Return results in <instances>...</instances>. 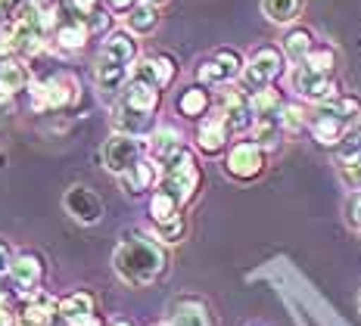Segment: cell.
<instances>
[{
    "instance_id": "cell-1",
    "label": "cell",
    "mask_w": 361,
    "mask_h": 326,
    "mask_svg": "<svg viewBox=\"0 0 361 326\" xmlns=\"http://www.w3.org/2000/svg\"><path fill=\"white\" fill-rule=\"evenodd\" d=\"M165 264H169L165 249L144 233H125L122 242L116 246V255H112V268L128 286L156 283L165 274Z\"/></svg>"
},
{
    "instance_id": "cell-2",
    "label": "cell",
    "mask_w": 361,
    "mask_h": 326,
    "mask_svg": "<svg viewBox=\"0 0 361 326\" xmlns=\"http://www.w3.org/2000/svg\"><path fill=\"white\" fill-rule=\"evenodd\" d=\"M197 187H200V168H197V158H193L190 149H178L175 156L162 162V187L159 189L171 193L180 206L193 199Z\"/></svg>"
},
{
    "instance_id": "cell-3",
    "label": "cell",
    "mask_w": 361,
    "mask_h": 326,
    "mask_svg": "<svg viewBox=\"0 0 361 326\" xmlns=\"http://www.w3.org/2000/svg\"><path fill=\"white\" fill-rule=\"evenodd\" d=\"M140 158H144V143H140V137H131V134H112L106 146H103V168L112 171L116 177L128 174Z\"/></svg>"
},
{
    "instance_id": "cell-4",
    "label": "cell",
    "mask_w": 361,
    "mask_h": 326,
    "mask_svg": "<svg viewBox=\"0 0 361 326\" xmlns=\"http://www.w3.org/2000/svg\"><path fill=\"white\" fill-rule=\"evenodd\" d=\"M281 72H283V53L277 47H259L250 56V63H246V69H243L240 78H243L246 90L255 94V90L268 87Z\"/></svg>"
},
{
    "instance_id": "cell-5",
    "label": "cell",
    "mask_w": 361,
    "mask_h": 326,
    "mask_svg": "<svg viewBox=\"0 0 361 326\" xmlns=\"http://www.w3.org/2000/svg\"><path fill=\"white\" fill-rule=\"evenodd\" d=\"M290 84L293 90H296L299 96H305V100H312V103H330L334 96H340L336 94V81L330 78V75L324 72H318V69H312L308 63H299L296 69L290 72Z\"/></svg>"
},
{
    "instance_id": "cell-6",
    "label": "cell",
    "mask_w": 361,
    "mask_h": 326,
    "mask_svg": "<svg viewBox=\"0 0 361 326\" xmlns=\"http://www.w3.org/2000/svg\"><path fill=\"white\" fill-rule=\"evenodd\" d=\"M246 69V63L240 59L237 50H215L212 59L200 63L197 81L200 84H231L234 78H240Z\"/></svg>"
},
{
    "instance_id": "cell-7",
    "label": "cell",
    "mask_w": 361,
    "mask_h": 326,
    "mask_svg": "<svg viewBox=\"0 0 361 326\" xmlns=\"http://www.w3.org/2000/svg\"><path fill=\"white\" fill-rule=\"evenodd\" d=\"M224 171L234 180H255L265 171V149H262L259 143H237L228 153Z\"/></svg>"
},
{
    "instance_id": "cell-8",
    "label": "cell",
    "mask_w": 361,
    "mask_h": 326,
    "mask_svg": "<svg viewBox=\"0 0 361 326\" xmlns=\"http://www.w3.org/2000/svg\"><path fill=\"white\" fill-rule=\"evenodd\" d=\"M63 206H66V211H69L75 221L87 224V227L97 224L103 218V199L90 187H85V184H75V187L66 189Z\"/></svg>"
},
{
    "instance_id": "cell-9",
    "label": "cell",
    "mask_w": 361,
    "mask_h": 326,
    "mask_svg": "<svg viewBox=\"0 0 361 326\" xmlns=\"http://www.w3.org/2000/svg\"><path fill=\"white\" fill-rule=\"evenodd\" d=\"M59 317V301L47 292H25V301L19 308V326H54Z\"/></svg>"
},
{
    "instance_id": "cell-10",
    "label": "cell",
    "mask_w": 361,
    "mask_h": 326,
    "mask_svg": "<svg viewBox=\"0 0 361 326\" xmlns=\"http://www.w3.org/2000/svg\"><path fill=\"white\" fill-rule=\"evenodd\" d=\"M221 115H224V125H228L231 134H243L255 125V115H252V106H250V96L240 94V90H224L221 96Z\"/></svg>"
},
{
    "instance_id": "cell-11",
    "label": "cell",
    "mask_w": 361,
    "mask_h": 326,
    "mask_svg": "<svg viewBox=\"0 0 361 326\" xmlns=\"http://www.w3.org/2000/svg\"><path fill=\"white\" fill-rule=\"evenodd\" d=\"M10 277L22 292H35L44 280V258L37 252H19L16 258H13Z\"/></svg>"
},
{
    "instance_id": "cell-12",
    "label": "cell",
    "mask_w": 361,
    "mask_h": 326,
    "mask_svg": "<svg viewBox=\"0 0 361 326\" xmlns=\"http://www.w3.org/2000/svg\"><path fill=\"white\" fill-rule=\"evenodd\" d=\"M100 63H112V65H125V69H134L137 63V41H134L128 32H116L106 37L100 50Z\"/></svg>"
},
{
    "instance_id": "cell-13",
    "label": "cell",
    "mask_w": 361,
    "mask_h": 326,
    "mask_svg": "<svg viewBox=\"0 0 361 326\" xmlns=\"http://www.w3.org/2000/svg\"><path fill=\"white\" fill-rule=\"evenodd\" d=\"M228 125H224V115H209L202 118V125L197 127V146L202 149L206 156H218L224 146H228Z\"/></svg>"
},
{
    "instance_id": "cell-14",
    "label": "cell",
    "mask_w": 361,
    "mask_h": 326,
    "mask_svg": "<svg viewBox=\"0 0 361 326\" xmlns=\"http://www.w3.org/2000/svg\"><path fill=\"white\" fill-rule=\"evenodd\" d=\"M171 326H212V314H209V305L202 299H178L175 308H171Z\"/></svg>"
},
{
    "instance_id": "cell-15",
    "label": "cell",
    "mask_w": 361,
    "mask_h": 326,
    "mask_svg": "<svg viewBox=\"0 0 361 326\" xmlns=\"http://www.w3.org/2000/svg\"><path fill=\"white\" fill-rule=\"evenodd\" d=\"M112 125H116L118 134H131V137H144V134L153 127V115L149 112H140L134 106H128L125 100L116 106V115H112Z\"/></svg>"
},
{
    "instance_id": "cell-16",
    "label": "cell",
    "mask_w": 361,
    "mask_h": 326,
    "mask_svg": "<svg viewBox=\"0 0 361 326\" xmlns=\"http://www.w3.org/2000/svg\"><path fill=\"white\" fill-rule=\"evenodd\" d=\"M162 174V165L159 162H153V158H140L137 165H134L128 174H122V187H125V193H131V196H140L144 189H149L156 184V177Z\"/></svg>"
},
{
    "instance_id": "cell-17",
    "label": "cell",
    "mask_w": 361,
    "mask_h": 326,
    "mask_svg": "<svg viewBox=\"0 0 361 326\" xmlns=\"http://www.w3.org/2000/svg\"><path fill=\"white\" fill-rule=\"evenodd\" d=\"M94 317V295L90 292H72L59 301V320L66 326L72 323H85Z\"/></svg>"
},
{
    "instance_id": "cell-18",
    "label": "cell",
    "mask_w": 361,
    "mask_h": 326,
    "mask_svg": "<svg viewBox=\"0 0 361 326\" xmlns=\"http://www.w3.org/2000/svg\"><path fill=\"white\" fill-rule=\"evenodd\" d=\"M125 103L134 106V109L149 112V115H153V112L159 109V87L147 84V81L131 78V81H128V90H125Z\"/></svg>"
},
{
    "instance_id": "cell-19",
    "label": "cell",
    "mask_w": 361,
    "mask_h": 326,
    "mask_svg": "<svg viewBox=\"0 0 361 326\" xmlns=\"http://www.w3.org/2000/svg\"><path fill=\"white\" fill-rule=\"evenodd\" d=\"M125 19H128V32L144 37V35L156 32V25H159V10H156V4L144 0V4H134Z\"/></svg>"
},
{
    "instance_id": "cell-20",
    "label": "cell",
    "mask_w": 361,
    "mask_h": 326,
    "mask_svg": "<svg viewBox=\"0 0 361 326\" xmlns=\"http://www.w3.org/2000/svg\"><path fill=\"white\" fill-rule=\"evenodd\" d=\"M25 84H32V78L16 59H0V100H10Z\"/></svg>"
},
{
    "instance_id": "cell-21",
    "label": "cell",
    "mask_w": 361,
    "mask_h": 326,
    "mask_svg": "<svg viewBox=\"0 0 361 326\" xmlns=\"http://www.w3.org/2000/svg\"><path fill=\"white\" fill-rule=\"evenodd\" d=\"M262 13L274 22V25H290L302 13V0H262Z\"/></svg>"
},
{
    "instance_id": "cell-22",
    "label": "cell",
    "mask_w": 361,
    "mask_h": 326,
    "mask_svg": "<svg viewBox=\"0 0 361 326\" xmlns=\"http://www.w3.org/2000/svg\"><path fill=\"white\" fill-rule=\"evenodd\" d=\"M314 50V37L308 28H293V32L283 37V53L293 59V63H305V56Z\"/></svg>"
},
{
    "instance_id": "cell-23",
    "label": "cell",
    "mask_w": 361,
    "mask_h": 326,
    "mask_svg": "<svg viewBox=\"0 0 361 326\" xmlns=\"http://www.w3.org/2000/svg\"><path fill=\"white\" fill-rule=\"evenodd\" d=\"M149 149H153V158L156 162H165V158H171L178 153V149H184V143H180V134L171 131V127H162V131L153 134V140H149Z\"/></svg>"
},
{
    "instance_id": "cell-24",
    "label": "cell",
    "mask_w": 361,
    "mask_h": 326,
    "mask_svg": "<svg viewBox=\"0 0 361 326\" xmlns=\"http://www.w3.org/2000/svg\"><path fill=\"white\" fill-rule=\"evenodd\" d=\"M125 81H128L125 65H112V63H100V59H97V87H100L103 94H116V90H122Z\"/></svg>"
},
{
    "instance_id": "cell-25",
    "label": "cell",
    "mask_w": 361,
    "mask_h": 326,
    "mask_svg": "<svg viewBox=\"0 0 361 326\" xmlns=\"http://www.w3.org/2000/svg\"><path fill=\"white\" fill-rule=\"evenodd\" d=\"M336 168H340V177L345 180V184L361 189V146L343 149L340 158H336Z\"/></svg>"
},
{
    "instance_id": "cell-26",
    "label": "cell",
    "mask_w": 361,
    "mask_h": 326,
    "mask_svg": "<svg viewBox=\"0 0 361 326\" xmlns=\"http://www.w3.org/2000/svg\"><path fill=\"white\" fill-rule=\"evenodd\" d=\"M206 109H209V94L202 87H187L178 96V112L184 118H200Z\"/></svg>"
},
{
    "instance_id": "cell-27",
    "label": "cell",
    "mask_w": 361,
    "mask_h": 326,
    "mask_svg": "<svg viewBox=\"0 0 361 326\" xmlns=\"http://www.w3.org/2000/svg\"><path fill=\"white\" fill-rule=\"evenodd\" d=\"M358 100H349V96H334L330 103H321L318 106V115H327V118H336L343 121V125H349L352 118L358 115Z\"/></svg>"
},
{
    "instance_id": "cell-28",
    "label": "cell",
    "mask_w": 361,
    "mask_h": 326,
    "mask_svg": "<svg viewBox=\"0 0 361 326\" xmlns=\"http://www.w3.org/2000/svg\"><path fill=\"white\" fill-rule=\"evenodd\" d=\"M281 131H283L281 112H277V115H262V118H255V125H252V134H255V140H259L262 149H265V146H274L277 137H281Z\"/></svg>"
},
{
    "instance_id": "cell-29",
    "label": "cell",
    "mask_w": 361,
    "mask_h": 326,
    "mask_svg": "<svg viewBox=\"0 0 361 326\" xmlns=\"http://www.w3.org/2000/svg\"><path fill=\"white\" fill-rule=\"evenodd\" d=\"M312 134H314V140H318V143H324V146H334V143L343 140L345 125H343V121H336V118L318 115V118L312 121Z\"/></svg>"
},
{
    "instance_id": "cell-30",
    "label": "cell",
    "mask_w": 361,
    "mask_h": 326,
    "mask_svg": "<svg viewBox=\"0 0 361 326\" xmlns=\"http://www.w3.org/2000/svg\"><path fill=\"white\" fill-rule=\"evenodd\" d=\"M87 25L81 19H75L69 22V25H59L56 28V44L59 47H66V50H81L85 47V41H87Z\"/></svg>"
},
{
    "instance_id": "cell-31",
    "label": "cell",
    "mask_w": 361,
    "mask_h": 326,
    "mask_svg": "<svg viewBox=\"0 0 361 326\" xmlns=\"http://www.w3.org/2000/svg\"><path fill=\"white\" fill-rule=\"evenodd\" d=\"M178 208H180V202L171 193H165V189L153 193V199H149V218H153V224L156 221H171V218H178Z\"/></svg>"
},
{
    "instance_id": "cell-32",
    "label": "cell",
    "mask_w": 361,
    "mask_h": 326,
    "mask_svg": "<svg viewBox=\"0 0 361 326\" xmlns=\"http://www.w3.org/2000/svg\"><path fill=\"white\" fill-rule=\"evenodd\" d=\"M250 106H252V115L255 118L277 115V112H281V96H277L274 90L262 87V90H255V94H250Z\"/></svg>"
},
{
    "instance_id": "cell-33",
    "label": "cell",
    "mask_w": 361,
    "mask_h": 326,
    "mask_svg": "<svg viewBox=\"0 0 361 326\" xmlns=\"http://www.w3.org/2000/svg\"><path fill=\"white\" fill-rule=\"evenodd\" d=\"M44 90H47V109H63V106L72 100V81L69 78L44 81Z\"/></svg>"
},
{
    "instance_id": "cell-34",
    "label": "cell",
    "mask_w": 361,
    "mask_h": 326,
    "mask_svg": "<svg viewBox=\"0 0 361 326\" xmlns=\"http://www.w3.org/2000/svg\"><path fill=\"white\" fill-rule=\"evenodd\" d=\"M153 233H156V239H162V242H180L187 233V224H184V218L178 215V218H171V221H156Z\"/></svg>"
},
{
    "instance_id": "cell-35",
    "label": "cell",
    "mask_w": 361,
    "mask_h": 326,
    "mask_svg": "<svg viewBox=\"0 0 361 326\" xmlns=\"http://www.w3.org/2000/svg\"><path fill=\"white\" fill-rule=\"evenodd\" d=\"M305 63L312 65V69H318V72H324V75H330V69H334V63H336V56H334V50H312L305 56Z\"/></svg>"
},
{
    "instance_id": "cell-36",
    "label": "cell",
    "mask_w": 361,
    "mask_h": 326,
    "mask_svg": "<svg viewBox=\"0 0 361 326\" xmlns=\"http://www.w3.org/2000/svg\"><path fill=\"white\" fill-rule=\"evenodd\" d=\"M281 121H283V127H287V131H299V127L305 125L302 109H296V106H283V109H281Z\"/></svg>"
},
{
    "instance_id": "cell-37",
    "label": "cell",
    "mask_w": 361,
    "mask_h": 326,
    "mask_svg": "<svg viewBox=\"0 0 361 326\" xmlns=\"http://www.w3.org/2000/svg\"><path fill=\"white\" fill-rule=\"evenodd\" d=\"M81 22H85V25H87V32H90V35H94V32H103V28L109 25V13H103L100 6H97V10L90 13L87 19H81Z\"/></svg>"
},
{
    "instance_id": "cell-38",
    "label": "cell",
    "mask_w": 361,
    "mask_h": 326,
    "mask_svg": "<svg viewBox=\"0 0 361 326\" xmlns=\"http://www.w3.org/2000/svg\"><path fill=\"white\" fill-rule=\"evenodd\" d=\"M156 65H159V84L165 87L175 78V63H171V56H156Z\"/></svg>"
},
{
    "instance_id": "cell-39",
    "label": "cell",
    "mask_w": 361,
    "mask_h": 326,
    "mask_svg": "<svg viewBox=\"0 0 361 326\" xmlns=\"http://www.w3.org/2000/svg\"><path fill=\"white\" fill-rule=\"evenodd\" d=\"M13 249H10V242L6 239H0V274H10V268H13Z\"/></svg>"
},
{
    "instance_id": "cell-40",
    "label": "cell",
    "mask_w": 361,
    "mask_h": 326,
    "mask_svg": "<svg viewBox=\"0 0 361 326\" xmlns=\"http://www.w3.org/2000/svg\"><path fill=\"white\" fill-rule=\"evenodd\" d=\"M69 6L78 13V19H87L97 10V0H69Z\"/></svg>"
},
{
    "instance_id": "cell-41",
    "label": "cell",
    "mask_w": 361,
    "mask_h": 326,
    "mask_svg": "<svg viewBox=\"0 0 361 326\" xmlns=\"http://www.w3.org/2000/svg\"><path fill=\"white\" fill-rule=\"evenodd\" d=\"M349 221L355 224V230L361 233V196H358V199H352V202H349Z\"/></svg>"
},
{
    "instance_id": "cell-42",
    "label": "cell",
    "mask_w": 361,
    "mask_h": 326,
    "mask_svg": "<svg viewBox=\"0 0 361 326\" xmlns=\"http://www.w3.org/2000/svg\"><path fill=\"white\" fill-rule=\"evenodd\" d=\"M16 10H19V0H0V19H13Z\"/></svg>"
},
{
    "instance_id": "cell-43",
    "label": "cell",
    "mask_w": 361,
    "mask_h": 326,
    "mask_svg": "<svg viewBox=\"0 0 361 326\" xmlns=\"http://www.w3.org/2000/svg\"><path fill=\"white\" fill-rule=\"evenodd\" d=\"M112 6H116V10H131L134 4H137V0H109Z\"/></svg>"
},
{
    "instance_id": "cell-44",
    "label": "cell",
    "mask_w": 361,
    "mask_h": 326,
    "mask_svg": "<svg viewBox=\"0 0 361 326\" xmlns=\"http://www.w3.org/2000/svg\"><path fill=\"white\" fill-rule=\"evenodd\" d=\"M112 326H131V323H122V320H118V323H112Z\"/></svg>"
},
{
    "instance_id": "cell-45",
    "label": "cell",
    "mask_w": 361,
    "mask_h": 326,
    "mask_svg": "<svg viewBox=\"0 0 361 326\" xmlns=\"http://www.w3.org/2000/svg\"><path fill=\"white\" fill-rule=\"evenodd\" d=\"M149 4H159V0H149Z\"/></svg>"
}]
</instances>
